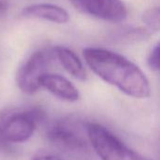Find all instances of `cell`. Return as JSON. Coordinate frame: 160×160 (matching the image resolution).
Returning <instances> with one entry per match:
<instances>
[{
    "label": "cell",
    "mask_w": 160,
    "mask_h": 160,
    "mask_svg": "<svg viewBox=\"0 0 160 160\" xmlns=\"http://www.w3.org/2000/svg\"><path fill=\"white\" fill-rule=\"evenodd\" d=\"M142 22L150 32H158L160 27V11L158 7L151 8L142 14Z\"/></svg>",
    "instance_id": "8fae6325"
},
{
    "label": "cell",
    "mask_w": 160,
    "mask_h": 160,
    "mask_svg": "<svg viewBox=\"0 0 160 160\" xmlns=\"http://www.w3.org/2000/svg\"><path fill=\"white\" fill-rule=\"evenodd\" d=\"M22 15L27 19L42 20L53 24H67L70 17L68 12L62 7L54 4L38 3L22 8Z\"/></svg>",
    "instance_id": "ba28073f"
},
{
    "label": "cell",
    "mask_w": 160,
    "mask_h": 160,
    "mask_svg": "<svg viewBox=\"0 0 160 160\" xmlns=\"http://www.w3.org/2000/svg\"><path fill=\"white\" fill-rule=\"evenodd\" d=\"M151 32L146 28H127L120 31L117 35V40L122 41H138L140 40H146Z\"/></svg>",
    "instance_id": "30bf717a"
},
{
    "label": "cell",
    "mask_w": 160,
    "mask_h": 160,
    "mask_svg": "<svg viewBox=\"0 0 160 160\" xmlns=\"http://www.w3.org/2000/svg\"><path fill=\"white\" fill-rule=\"evenodd\" d=\"M147 64L153 71L159 70V44L157 43L150 51L147 58Z\"/></svg>",
    "instance_id": "7c38bea8"
},
{
    "label": "cell",
    "mask_w": 160,
    "mask_h": 160,
    "mask_svg": "<svg viewBox=\"0 0 160 160\" xmlns=\"http://www.w3.org/2000/svg\"><path fill=\"white\" fill-rule=\"evenodd\" d=\"M86 132L92 149L101 160H151L128 147L119 137L100 124H86Z\"/></svg>",
    "instance_id": "277c9868"
},
{
    "label": "cell",
    "mask_w": 160,
    "mask_h": 160,
    "mask_svg": "<svg viewBox=\"0 0 160 160\" xmlns=\"http://www.w3.org/2000/svg\"><path fill=\"white\" fill-rule=\"evenodd\" d=\"M44 117V110L38 107L2 110L0 112V145L28 141Z\"/></svg>",
    "instance_id": "3957f363"
},
{
    "label": "cell",
    "mask_w": 160,
    "mask_h": 160,
    "mask_svg": "<svg viewBox=\"0 0 160 160\" xmlns=\"http://www.w3.org/2000/svg\"><path fill=\"white\" fill-rule=\"evenodd\" d=\"M40 88L45 89L53 96L67 102H76L80 99L79 90L66 77L58 74L46 73L39 80Z\"/></svg>",
    "instance_id": "52a82bcc"
},
{
    "label": "cell",
    "mask_w": 160,
    "mask_h": 160,
    "mask_svg": "<svg viewBox=\"0 0 160 160\" xmlns=\"http://www.w3.org/2000/svg\"><path fill=\"white\" fill-rule=\"evenodd\" d=\"M46 137L50 143L68 156L80 159L92 157L86 124L76 119L62 118L53 122L47 129Z\"/></svg>",
    "instance_id": "7a4b0ae2"
},
{
    "label": "cell",
    "mask_w": 160,
    "mask_h": 160,
    "mask_svg": "<svg viewBox=\"0 0 160 160\" xmlns=\"http://www.w3.org/2000/svg\"><path fill=\"white\" fill-rule=\"evenodd\" d=\"M70 2L82 13L105 22L121 23L128 16V8L122 0H70Z\"/></svg>",
    "instance_id": "8992f818"
},
{
    "label": "cell",
    "mask_w": 160,
    "mask_h": 160,
    "mask_svg": "<svg viewBox=\"0 0 160 160\" xmlns=\"http://www.w3.org/2000/svg\"><path fill=\"white\" fill-rule=\"evenodd\" d=\"M7 8H8V4L6 2L0 0V15L2 13H4L7 10Z\"/></svg>",
    "instance_id": "5bb4252c"
},
{
    "label": "cell",
    "mask_w": 160,
    "mask_h": 160,
    "mask_svg": "<svg viewBox=\"0 0 160 160\" xmlns=\"http://www.w3.org/2000/svg\"><path fill=\"white\" fill-rule=\"evenodd\" d=\"M55 60L53 47H43L34 52L16 73L15 80L18 88L26 94L36 93L40 88L41 76L49 73Z\"/></svg>",
    "instance_id": "5b68a950"
},
{
    "label": "cell",
    "mask_w": 160,
    "mask_h": 160,
    "mask_svg": "<svg viewBox=\"0 0 160 160\" xmlns=\"http://www.w3.org/2000/svg\"><path fill=\"white\" fill-rule=\"evenodd\" d=\"M30 160H65L60 157H57L55 156L52 155H45V154H39V155H35L34 157H31Z\"/></svg>",
    "instance_id": "4fadbf2b"
},
{
    "label": "cell",
    "mask_w": 160,
    "mask_h": 160,
    "mask_svg": "<svg viewBox=\"0 0 160 160\" xmlns=\"http://www.w3.org/2000/svg\"><path fill=\"white\" fill-rule=\"evenodd\" d=\"M82 54L88 67L106 83L136 99L150 96L151 87L147 76L126 57L98 47H87Z\"/></svg>",
    "instance_id": "6da1fadb"
},
{
    "label": "cell",
    "mask_w": 160,
    "mask_h": 160,
    "mask_svg": "<svg viewBox=\"0 0 160 160\" xmlns=\"http://www.w3.org/2000/svg\"><path fill=\"white\" fill-rule=\"evenodd\" d=\"M56 60L63 66V68L74 78L83 81L86 79V71L85 68L79 58V57L69 48L57 45L53 47Z\"/></svg>",
    "instance_id": "9c48e42d"
}]
</instances>
